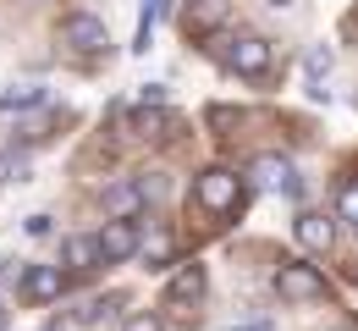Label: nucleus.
Wrapping results in <instances>:
<instances>
[{
    "label": "nucleus",
    "instance_id": "nucleus-1",
    "mask_svg": "<svg viewBox=\"0 0 358 331\" xmlns=\"http://www.w3.org/2000/svg\"><path fill=\"white\" fill-rule=\"evenodd\" d=\"M215 50H221V61L237 72V78H270V39H259V34H237V39H215Z\"/></svg>",
    "mask_w": 358,
    "mask_h": 331
},
{
    "label": "nucleus",
    "instance_id": "nucleus-2",
    "mask_svg": "<svg viewBox=\"0 0 358 331\" xmlns=\"http://www.w3.org/2000/svg\"><path fill=\"white\" fill-rule=\"evenodd\" d=\"M193 199H199L210 216H231V210H237V171H226V166H210V171L193 183Z\"/></svg>",
    "mask_w": 358,
    "mask_h": 331
},
{
    "label": "nucleus",
    "instance_id": "nucleus-3",
    "mask_svg": "<svg viewBox=\"0 0 358 331\" xmlns=\"http://www.w3.org/2000/svg\"><path fill=\"white\" fill-rule=\"evenodd\" d=\"M275 293H281L287 304H320V298H325V276H320L314 265H281V271H275Z\"/></svg>",
    "mask_w": 358,
    "mask_h": 331
},
{
    "label": "nucleus",
    "instance_id": "nucleus-4",
    "mask_svg": "<svg viewBox=\"0 0 358 331\" xmlns=\"http://www.w3.org/2000/svg\"><path fill=\"white\" fill-rule=\"evenodd\" d=\"M61 39L78 50V55H105V50H110V34H105V22H99L94 11H72L66 28H61Z\"/></svg>",
    "mask_w": 358,
    "mask_h": 331
},
{
    "label": "nucleus",
    "instance_id": "nucleus-5",
    "mask_svg": "<svg viewBox=\"0 0 358 331\" xmlns=\"http://www.w3.org/2000/svg\"><path fill=\"white\" fill-rule=\"evenodd\" d=\"M99 248H105V265H116V260H133L138 248H143L138 216H110V221H105V232H99Z\"/></svg>",
    "mask_w": 358,
    "mask_h": 331
},
{
    "label": "nucleus",
    "instance_id": "nucleus-6",
    "mask_svg": "<svg viewBox=\"0 0 358 331\" xmlns=\"http://www.w3.org/2000/svg\"><path fill=\"white\" fill-rule=\"evenodd\" d=\"M254 183L270 193H287V199H298L303 183H298V171H292V160H281V155H259L254 160Z\"/></svg>",
    "mask_w": 358,
    "mask_h": 331
},
{
    "label": "nucleus",
    "instance_id": "nucleus-7",
    "mask_svg": "<svg viewBox=\"0 0 358 331\" xmlns=\"http://www.w3.org/2000/svg\"><path fill=\"white\" fill-rule=\"evenodd\" d=\"M292 232H298V243H303L309 254H325V248L336 243V221H331V216H320V210H303Z\"/></svg>",
    "mask_w": 358,
    "mask_h": 331
},
{
    "label": "nucleus",
    "instance_id": "nucleus-8",
    "mask_svg": "<svg viewBox=\"0 0 358 331\" xmlns=\"http://www.w3.org/2000/svg\"><path fill=\"white\" fill-rule=\"evenodd\" d=\"M61 293H66V276H61L55 265L22 271V298H28V304H50V298H61Z\"/></svg>",
    "mask_w": 358,
    "mask_h": 331
},
{
    "label": "nucleus",
    "instance_id": "nucleus-9",
    "mask_svg": "<svg viewBox=\"0 0 358 331\" xmlns=\"http://www.w3.org/2000/svg\"><path fill=\"white\" fill-rule=\"evenodd\" d=\"M61 260H66L72 271H94V265H105V248H99V237L78 232V237H66V243H61Z\"/></svg>",
    "mask_w": 358,
    "mask_h": 331
},
{
    "label": "nucleus",
    "instance_id": "nucleus-10",
    "mask_svg": "<svg viewBox=\"0 0 358 331\" xmlns=\"http://www.w3.org/2000/svg\"><path fill=\"white\" fill-rule=\"evenodd\" d=\"M50 99L45 83H34V78H22V83H6L0 89V111H39Z\"/></svg>",
    "mask_w": 358,
    "mask_h": 331
},
{
    "label": "nucleus",
    "instance_id": "nucleus-11",
    "mask_svg": "<svg viewBox=\"0 0 358 331\" xmlns=\"http://www.w3.org/2000/svg\"><path fill=\"white\" fill-rule=\"evenodd\" d=\"M204 298V265H182L166 282V304H199Z\"/></svg>",
    "mask_w": 358,
    "mask_h": 331
},
{
    "label": "nucleus",
    "instance_id": "nucleus-12",
    "mask_svg": "<svg viewBox=\"0 0 358 331\" xmlns=\"http://www.w3.org/2000/svg\"><path fill=\"white\" fill-rule=\"evenodd\" d=\"M143 199H149V193L138 188V183H116V188H105V210H110V216H138Z\"/></svg>",
    "mask_w": 358,
    "mask_h": 331
},
{
    "label": "nucleus",
    "instance_id": "nucleus-13",
    "mask_svg": "<svg viewBox=\"0 0 358 331\" xmlns=\"http://www.w3.org/2000/svg\"><path fill=\"white\" fill-rule=\"evenodd\" d=\"M28 171H34V160H28V149H0V183H28Z\"/></svg>",
    "mask_w": 358,
    "mask_h": 331
},
{
    "label": "nucleus",
    "instance_id": "nucleus-14",
    "mask_svg": "<svg viewBox=\"0 0 358 331\" xmlns=\"http://www.w3.org/2000/svg\"><path fill=\"white\" fill-rule=\"evenodd\" d=\"M331 45H314L309 55H303V78H309V89H325V78H331Z\"/></svg>",
    "mask_w": 358,
    "mask_h": 331
},
{
    "label": "nucleus",
    "instance_id": "nucleus-15",
    "mask_svg": "<svg viewBox=\"0 0 358 331\" xmlns=\"http://www.w3.org/2000/svg\"><path fill=\"white\" fill-rule=\"evenodd\" d=\"M127 127H133L138 139H160V133H166V111H160V105H143V111L127 116Z\"/></svg>",
    "mask_w": 358,
    "mask_h": 331
},
{
    "label": "nucleus",
    "instance_id": "nucleus-16",
    "mask_svg": "<svg viewBox=\"0 0 358 331\" xmlns=\"http://www.w3.org/2000/svg\"><path fill=\"white\" fill-rule=\"evenodd\" d=\"M138 254H143V260H149L155 271H166V260L177 254V243H171V237H166V232H155V237H149V243H143V248H138Z\"/></svg>",
    "mask_w": 358,
    "mask_h": 331
},
{
    "label": "nucleus",
    "instance_id": "nucleus-17",
    "mask_svg": "<svg viewBox=\"0 0 358 331\" xmlns=\"http://www.w3.org/2000/svg\"><path fill=\"white\" fill-rule=\"evenodd\" d=\"M116 304H122V293H105V298H89V304L78 309V321H83V326H94V321H105V315H110Z\"/></svg>",
    "mask_w": 358,
    "mask_h": 331
},
{
    "label": "nucleus",
    "instance_id": "nucleus-18",
    "mask_svg": "<svg viewBox=\"0 0 358 331\" xmlns=\"http://www.w3.org/2000/svg\"><path fill=\"white\" fill-rule=\"evenodd\" d=\"M336 216H342V221H353V227H358V183H348V188L336 193Z\"/></svg>",
    "mask_w": 358,
    "mask_h": 331
},
{
    "label": "nucleus",
    "instance_id": "nucleus-19",
    "mask_svg": "<svg viewBox=\"0 0 358 331\" xmlns=\"http://www.w3.org/2000/svg\"><path fill=\"white\" fill-rule=\"evenodd\" d=\"M22 232L34 237V243H45V237L55 232V221H50V216H28V221H22Z\"/></svg>",
    "mask_w": 358,
    "mask_h": 331
},
{
    "label": "nucleus",
    "instance_id": "nucleus-20",
    "mask_svg": "<svg viewBox=\"0 0 358 331\" xmlns=\"http://www.w3.org/2000/svg\"><path fill=\"white\" fill-rule=\"evenodd\" d=\"M122 331H166V326H160V315L143 309V315H127V326H122Z\"/></svg>",
    "mask_w": 358,
    "mask_h": 331
},
{
    "label": "nucleus",
    "instance_id": "nucleus-21",
    "mask_svg": "<svg viewBox=\"0 0 358 331\" xmlns=\"http://www.w3.org/2000/svg\"><path fill=\"white\" fill-rule=\"evenodd\" d=\"M231 331H270L265 321H243V326H231Z\"/></svg>",
    "mask_w": 358,
    "mask_h": 331
},
{
    "label": "nucleus",
    "instance_id": "nucleus-22",
    "mask_svg": "<svg viewBox=\"0 0 358 331\" xmlns=\"http://www.w3.org/2000/svg\"><path fill=\"white\" fill-rule=\"evenodd\" d=\"M265 6H275V11H287V6H292V0H265Z\"/></svg>",
    "mask_w": 358,
    "mask_h": 331
},
{
    "label": "nucleus",
    "instance_id": "nucleus-23",
    "mask_svg": "<svg viewBox=\"0 0 358 331\" xmlns=\"http://www.w3.org/2000/svg\"><path fill=\"white\" fill-rule=\"evenodd\" d=\"M45 331H66V326H45Z\"/></svg>",
    "mask_w": 358,
    "mask_h": 331
},
{
    "label": "nucleus",
    "instance_id": "nucleus-24",
    "mask_svg": "<svg viewBox=\"0 0 358 331\" xmlns=\"http://www.w3.org/2000/svg\"><path fill=\"white\" fill-rule=\"evenodd\" d=\"M0 321H6V309H0Z\"/></svg>",
    "mask_w": 358,
    "mask_h": 331
}]
</instances>
